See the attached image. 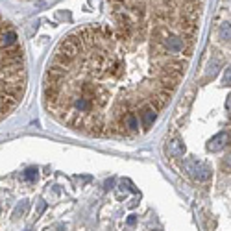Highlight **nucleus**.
Returning <instances> with one entry per match:
<instances>
[{
	"label": "nucleus",
	"mask_w": 231,
	"mask_h": 231,
	"mask_svg": "<svg viewBox=\"0 0 231 231\" xmlns=\"http://www.w3.org/2000/svg\"><path fill=\"white\" fill-rule=\"evenodd\" d=\"M196 43L167 30L76 28L46 65L43 105L57 124L85 137L142 135L179 89Z\"/></svg>",
	"instance_id": "nucleus-1"
},
{
	"label": "nucleus",
	"mask_w": 231,
	"mask_h": 231,
	"mask_svg": "<svg viewBox=\"0 0 231 231\" xmlns=\"http://www.w3.org/2000/svg\"><path fill=\"white\" fill-rule=\"evenodd\" d=\"M120 30H167L198 39L205 0H107Z\"/></svg>",
	"instance_id": "nucleus-2"
},
{
	"label": "nucleus",
	"mask_w": 231,
	"mask_h": 231,
	"mask_svg": "<svg viewBox=\"0 0 231 231\" xmlns=\"http://www.w3.org/2000/svg\"><path fill=\"white\" fill-rule=\"evenodd\" d=\"M28 85L26 54L13 24L0 15V122L22 102Z\"/></svg>",
	"instance_id": "nucleus-3"
},
{
	"label": "nucleus",
	"mask_w": 231,
	"mask_h": 231,
	"mask_svg": "<svg viewBox=\"0 0 231 231\" xmlns=\"http://www.w3.org/2000/svg\"><path fill=\"white\" fill-rule=\"evenodd\" d=\"M224 141H228V135H226V133H220L218 137H215V139L211 141V144H209V150L217 152V150L224 148Z\"/></svg>",
	"instance_id": "nucleus-4"
},
{
	"label": "nucleus",
	"mask_w": 231,
	"mask_h": 231,
	"mask_svg": "<svg viewBox=\"0 0 231 231\" xmlns=\"http://www.w3.org/2000/svg\"><path fill=\"white\" fill-rule=\"evenodd\" d=\"M26 178H28L30 181H35V179H37V170H33V168H31V170H28Z\"/></svg>",
	"instance_id": "nucleus-5"
},
{
	"label": "nucleus",
	"mask_w": 231,
	"mask_h": 231,
	"mask_svg": "<svg viewBox=\"0 0 231 231\" xmlns=\"http://www.w3.org/2000/svg\"><path fill=\"white\" fill-rule=\"evenodd\" d=\"M128 224H130V226H133V224H135V217H133V215L128 218Z\"/></svg>",
	"instance_id": "nucleus-6"
}]
</instances>
